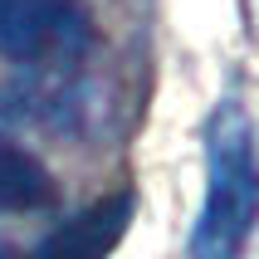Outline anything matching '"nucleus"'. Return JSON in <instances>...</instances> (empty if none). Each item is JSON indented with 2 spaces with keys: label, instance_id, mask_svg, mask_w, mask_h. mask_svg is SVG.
I'll list each match as a JSON object with an SVG mask.
<instances>
[{
  "label": "nucleus",
  "instance_id": "nucleus-3",
  "mask_svg": "<svg viewBox=\"0 0 259 259\" xmlns=\"http://www.w3.org/2000/svg\"><path fill=\"white\" fill-rule=\"evenodd\" d=\"M132 225V196H108V201L88 205L83 215L64 220L39 249L34 259H108L117 249V240Z\"/></svg>",
  "mask_w": 259,
  "mask_h": 259
},
{
  "label": "nucleus",
  "instance_id": "nucleus-4",
  "mask_svg": "<svg viewBox=\"0 0 259 259\" xmlns=\"http://www.w3.org/2000/svg\"><path fill=\"white\" fill-rule=\"evenodd\" d=\"M54 201V176L39 157L0 137V210H39Z\"/></svg>",
  "mask_w": 259,
  "mask_h": 259
},
{
  "label": "nucleus",
  "instance_id": "nucleus-2",
  "mask_svg": "<svg viewBox=\"0 0 259 259\" xmlns=\"http://www.w3.org/2000/svg\"><path fill=\"white\" fill-rule=\"evenodd\" d=\"M93 44V25L73 0H0V54L39 69L78 64Z\"/></svg>",
  "mask_w": 259,
  "mask_h": 259
},
{
  "label": "nucleus",
  "instance_id": "nucleus-5",
  "mask_svg": "<svg viewBox=\"0 0 259 259\" xmlns=\"http://www.w3.org/2000/svg\"><path fill=\"white\" fill-rule=\"evenodd\" d=\"M0 259H15V249H5V245H0Z\"/></svg>",
  "mask_w": 259,
  "mask_h": 259
},
{
  "label": "nucleus",
  "instance_id": "nucleus-1",
  "mask_svg": "<svg viewBox=\"0 0 259 259\" xmlns=\"http://www.w3.org/2000/svg\"><path fill=\"white\" fill-rule=\"evenodd\" d=\"M205 161L210 186L191 230V259H240L259 220V157L249 117L235 98H225L205 122Z\"/></svg>",
  "mask_w": 259,
  "mask_h": 259
}]
</instances>
